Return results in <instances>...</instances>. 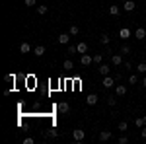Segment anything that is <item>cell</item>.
<instances>
[{
	"label": "cell",
	"mask_w": 146,
	"mask_h": 144,
	"mask_svg": "<svg viewBox=\"0 0 146 144\" xmlns=\"http://www.w3.org/2000/svg\"><path fill=\"white\" fill-rule=\"evenodd\" d=\"M72 138H74V142H82V140L86 138V131H82V129H74V131H72Z\"/></svg>",
	"instance_id": "obj_1"
},
{
	"label": "cell",
	"mask_w": 146,
	"mask_h": 144,
	"mask_svg": "<svg viewBox=\"0 0 146 144\" xmlns=\"http://www.w3.org/2000/svg\"><path fill=\"white\" fill-rule=\"evenodd\" d=\"M80 62H82L84 66H90L92 62H94V56H90L88 53H84V55H80Z\"/></svg>",
	"instance_id": "obj_2"
},
{
	"label": "cell",
	"mask_w": 146,
	"mask_h": 144,
	"mask_svg": "<svg viewBox=\"0 0 146 144\" xmlns=\"http://www.w3.org/2000/svg\"><path fill=\"white\" fill-rule=\"evenodd\" d=\"M101 84H103V88H113V86H115V78H111L107 74V76H103V82H101Z\"/></svg>",
	"instance_id": "obj_3"
},
{
	"label": "cell",
	"mask_w": 146,
	"mask_h": 144,
	"mask_svg": "<svg viewBox=\"0 0 146 144\" xmlns=\"http://www.w3.org/2000/svg\"><path fill=\"white\" fill-rule=\"evenodd\" d=\"M135 8H136L135 0H125V2H123V10H125V12H133Z\"/></svg>",
	"instance_id": "obj_4"
},
{
	"label": "cell",
	"mask_w": 146,
	"mask_h": 144,
	"mask_svg": "<svg viewBox=\"0 0 146 144\" xmlns=\"http://www.w3.org/2000/svg\"><path fill=\"white\" fill-rule=\"evenodd\" d=\"M111 64L113 66H121L123 64V55H117V53L111 55Z\"/></svg>",
	"instance_id": "obj_5"
},
{
	"label": "cell",
	"mask_w": 146,
	"mask_h": 144,
	"mask_svg": "<svg viewBox=\"0 0 146 144\" xmlns=\"http://www.w3.org/2000/svg\"><path fill=\"white\" fill-rule=\"evenodd\" d=\"M115 94H117L119 98L127 96V86H125V84H119V86H115Z\"/></svg>",
	"instance_id": "obj_6"
},
{
	"label": "cell",
	"mask_w": 146,
	"mask_h": 144,
	"mask_svg": "<svg viewBox=\"0 0 146 144\" xmlns=\"http://www.w3.org/2000/svg\"><path fill=\"white\" fill-rule=\"evenodd\" d=\"M56 111H58V113H68V111H70V105H68L66 101H60V103L56 105Z\"/></svg>",
	"instance_id": "obj_7"
},
{
	"label": "cell",
	"mask_w": 146,
	"mask_h": 144,
	"mask_svg": "<svg viewBox=\"0 0 146 144\" xmlns=\"http://www.w3.org/2000/svg\"><path fill=\"white\" fill-rule=\"evenodd\" d=\"M109 70H111V68H109V64H103V62L98 66V72H100L101 76H107V74H109Z\"/></svg>",
	"instance_id": "obj_8"
},
{
	"label": "cell",
	"mask_w": 146,
	"mask_h": 144,
	"mask_svg": "<svg viewBox=\"0 0 146 144\" xmlns=\"http://www.w3.org/2000/svg\"><path fill=\"white\" fill-rule=\"evenodd\" d=\"M131 29H129V27H121V29H119V37H121V39H129V37H131Z\"/></svg>",
	"instance_id": "obj_9"
},
{
	"label": "cell",
	"mask_w": 146,
	"mask_h": 144,
	"mask_svg": "<svg viewBox=\"0 0 146 144\" xmlns=\"http://www.w3.org/2000/svg\"><path fill=\"white\" fill-rule=\"evenodd\" d=\"M98 101H100V98H98V94H90V96L86 98V103H88V105H96Z\"/></svg>",
	"instance_id": "obj_10"
},
{
	"label": "cell",
	"mask_w": 146,
	"mask_h": 144,
	"mask_svg": "<svg viewBox=\"0 0 146 144\" xmlns=\"http://www.w3.org/2000/svg\"><path fill=\"white\" fill-rule=\"evenodd\" d=\"M135 37L138 39V41L144 39V37H146V29H144V27H136V29H135Z\"/></svg>",
	"instance_id": "obj_11"
},
{
	"label": "cell",
	"mask_w": 146,
	"mask_h": 144,
	"mask_svg": "<svg viewBox=\"0 0 146 144\" xmlns=\"http://www.w3.org/2000/svg\"><path fill=\"white\" fill-rule=\"evenodd\" d=\"M70 37H72L70 33H60V35H58V43H60V45H66L68 41H70Z\"/></svg>",
	"instance_id": "obj_12"
},
{
	"label": "cell",
	"mask_w": 146,
	"mask_h": 144,
	"mask_svg": "<svg viewBox=\"0 0 146 144\" xmlns=\"http://www.w3.org/2000/svg\"><path fill=\"white\" fill-rule=\"evenodd\" d=\"M33 55L35 56H43L45 55V47H43V45H37V47L33 49Z\"/></svg>",
	"instance_id": "obj_13"
},
{
	"label": "cell",
	"mask_w": 146,
	"mask_h": 144,
	"mask_svg": "<svg viewBox=\"0 0 146 144\" xmlns=\"http://www.w3.org/2000/svg\"><path fill=\"white\" fill-rule=\"evenodd\" d=\"M20 53H23V55L31 53V45H29V43H22V45H20Z\"/></svg>",
	"instance_id": "obj_14"
},
{
	"label": "cell",
	"mask_w": 146,
	"mask_h": 144,
	"mask_svg": "<svg viewBox=\"0 0 146 144\" xmlns=\"http://www.w3.org/2000/svg\"><path fill=\"white\" fill-rule=\"evenodd\" d=\"M109 138H111V133H109V131H101L100 133V140L101 142H105V140H109Z\"/></svg>",
	"instance_id": "obj_15"
},
{
	"label": "cell",
	"mask_w": 146,
	"mask_h": 144,
	"mask_svg": "<svg viewBox=\"0 0 146 144\" xmlns=\"http://www.w3.org/2000/svg\"><path fill=\"white\" fill-rule=\"evenodd\" d=\"M62 68H64V70H74V62H72L70 58H66V60L62 62Z\"/></svg>",
	"instance_id": "obj_16"
},
{
	"label": "cell",
	"mask_w": 146,
	"mask_h": 144,
	"mask_svg": "<svg viewBox=\"0 0 146 144\" xmlns=\"http://www.w3.org/2000/svg\"><path fill=\"white\" fill-rule=\"evenodd\" d=\"M68 33L72 35V37H76V35L80 33V27L78 25H70V27H68Z\"/></svg>",
	"instance_id": "obj_17"
},
{
	"label": "cell",
	"mask_w": 146,
	"mask_h": 144,
	"mask_svg": "<svg viewBox=\"0 0 146 144\" xmlns=\"http://www.w3.org/2000/svg\"><path fill=\"white\" fill-rule=\"evenodd\" d=\"M109 14H111V16H119V14H121V8L113 4V6H109Z\"/></svg>",
	"instance_id": "obj_18"
},
{
	"label": "cell",
	"mask_w": 146,
	"mask_h": 144,
	"mask_svg": "<svg viewBox=\"0 0 146 144\" xmlns=\"http://www.w3.org/2000/svg\"><path fill=\"white\" fill-rule=\"evenodd\" d=\"M76 47H78V53H80V55H84V53H88V45H86V43H78Z\"/></svg>",
	"instance_id": "obj_19"
},
{
	"label": "cell",
	"mask_w": 146,
	"mask_h": 144,
	"mask_svg": "<svg viewBox=\"0 0 146 144\" xmlns=\"http://www.w3.org/2000/svg\"><path fill=\"white\" fill-rule=\"evenodd\" d=\"M109 41H111V37H109L107 33H103V35L100 37V43H101V45H109Z\"/></svg>",
	"instance_id": "obj_20"
},
{
	"label": "cell",
	"mask_w": 146,
	"mask_h": 144,
	"mask_svg": "<svg viewBox=\"0 0 146 144\" xmlns=\"http://www.w3.org/2000/svg\"><path fill=\"white\" fill-rule=\"evenodd\" d=\"M136 72L146 74V62H138V64H136Z\"/></svg>",
	"instance_id": "obj_21"
},
{
	"label": "cell",
	"mask_w": 146,
	"mask_h": 144,
	"mask_svg": "<svg viewBox=\"0 0 146 144\" xmlns=\"http://www.w3.org/2000/svg\"><path fill=\"white\" fill-rule=\"evenodd\" d=\"M135 127H136V129H142V127H144V117H138V119H135Z\"/></svg>",
	"instance_id": "obj_22"
},
{
	"label": "cell",
	"mask_w": 146,
	"mask_h": 144,
	"mask_svg": "<svg viewBox=\"0 0 146 144\" xmlns=\"http://www.w3.org/2000/svg\"><path fill=\"white\" fill-rule=\"evenodd\" d=\"M127 129H129V123L127 121H119V131L123 133V131H127Z\"/></svg>",
	"instance_id": "obj_23"
},
{
	"label": "cell",
	"mask_w": 146,
	"mask_h": 144,
	"mask_svg": "<svg viewBox=\"0 0 146 144\" xmlns=\"http://www.w3.org/2000/svg\"><path fill=\"white\" fill-rule=\"evenodd\" d=\"M66 53H68V55H74V53H78V47H74V45H68Z\"/></svg>",
	"instance_id": "obj_24"
},
{
	"label": "cell",
	"mask_w": 146,
	"mask_h": 144,
	"mask_svg": "<svg viewBox=\"0 0 146 144\" xmlns=\"http://www.w3.org/2000/svg\"><path fill=\"white\" fill-rule=\"evenodd\" d=\"M101 60H103V55H101V53L94 55V62H96V64H101Z\"/></svg>",
	"instance_id": "obj_25"
},
{
	"label": "cell",
	"mask_w": 146,
	"mask_h": 144,
	"mask_svg": "<svg viewBox=\"0 0 146 144\" xmlns=\"http://www.w3.org/2000/svg\"><path fill=\"white\" fill-rule=\"evenodd\" d=\"M129 84H138V76H136V74H131V76H129Z\"/></svg>",
	"instance_id": "obj_26"
},
{
	"label": "cell",
	"mask_w": 146,
	"mask_h": 144,
	"mask_svg": "<svg viewBox=\"0 0 146 144\" xmlns=\"http://www.w3.org/2000/svg\"><path fill=\"white\" fill-rule=\"evenodd\" d=\"M107 105H109V107H115V105H117V100H115L113 96H109V98H107Z\"/></svg>",
	"instance_id": "obj_27"
},
{
	"label": "cell",
	"mask_w": 146,
	"mask_h": 144,
	"mask_svg": "<svg viewBox=\"0 0 146 144\" xmlns=\"http://www.w3.org/2000/svg\"><path fill=\"white\" fill-rule=\"evenodd\" d=\"M129 53H131V47L129 45H123L121 47V55H129Z\"/></svg>",
	"instance_id": "obj_28"
},
{
	"label": "cell",
	"mask_w": 146,
	"mask_h": 144,
	"mask_svg": "<svg viewBox=\"0 0 146 144\" xmlns=\"http://www.w3.org/2000/svg\"><path fill=\"white\" fill-rule=\"evenodd\" d=\"M47 10H49L47 6H37V14H41V16H43V14H47Z\"/></svg>",
	"instance_id": "obj_29"
},
{
	"label": "cell",
	"mask_w": 146,
	"mask_h": 144,
	"mask_svg": "<svg viewBox=\"0 0 146 144\" xmlns=\"http://www.w3.org/2000/svg\"><path fill=\"white\" fill-rule=\"evenodd\" d=\"M47 136H49V138H56V136H58V133H56L55 129H51V131L47 133Z\"/></svg>",
	"instance_id": "obj_30"
},
{
	"label": "cell",
	"mask_w": 146,
	"mask_h": 144,
	"mask_svg": "<svg viewBox=\"0 0 146 144\" xmlns=\"http://www.w3.org/2000/svg\"><path fill=\"white\" fill-rule=\"evenodd\" d=\"M4 80H6V82H14V80H16V76H14V74H6V76H4Z\"/></svg>",
	"instance_id": "obj_31"
},
{
	"label": "cell",
	"mask_w": 146,
	"mask_h": 144,
	"mask_svg": "<svg viewBox=\"0 0 146 144\" xmlns=\"http://www.w3.org/2000/svg\"><path fill=\"white\" fill-rule=\"evenodd\" d=\"M35 140L33 138H31V136H27V138H23V144H33Z\"/></svg>",
	"instance_id": "obj_32"
},
{
	"label": "cell",
	"mask_w": 146,
	"mask_h": 144,
	"mask_svg": "<svg viewBox=\"0 0 146 144\" xmlns=\"http://www.w3.org/2000/svg\"><path fill=\"white\" fill-rule=\"evenodd\" d=\"M25 6H35V0H23Z\"/></svg>",
	"instance_id": "obj_33"
},
{
	"label": "cell",
	"mask_w": 146,
	"mask_h": 144,
	"mask_svg": "<svg viewBox=\"0 0 146 144\" xmlns=\"http://www.w3.org/2000/svg\"><path fill=\"white\" fill-rule=\"evenodd\" d=\"M123 66H125V70H133V64L131 62H123Z\"/></svg>",
	"instance_id": "obj_34"
},
{
	"label": "cell",
	"mask_w": 146,
	"mask_h": 144,
	"mask_svg": "<svg viewBox=\"0 0 146 144\" xmlns=\"http://www.w3.org/2000/svg\"><path fill=\"white\" fill-rule=\"evenodd\" d=\"M129 142V138H127V136H121V138H119V144H127Z\"/></svg>",
	"instance_id": "obj_35"
},
{
	"label": "cell",
	"mask_w": 146,
	"mask_h": 144,
	"mask_svg": "<svg viewBox=\"0 0 146 144\" xmlns=\"http://www.w3.org/2000/svg\"><path fill=\"white\" fill-rule=\"evenodd\" d=\"M140 136H142V138H146V125L140 129Z\"/></svg>",
	"instance_id": "obj_36"
},
{
	"label": "cell",
	"mask_w": 146,
	"mask_h": 144,
	"mask_svg": "<svg viewBox=\"0 0 146 144\" xmlns=\"http://www.w3.org/2000/svg\"><path fill=\"white\" fill-rule=\"evenodd\" d=\"M142 86H144V88H146V76H144V80H142Z\"/></svg>",
	"instance_id": "obj_37"
},
{
	"label": "cell",
	"mask_w": 146,
	"mask_h": 144,
	"mask_svg": "<svg viewBox=\"0 0 146 144\" xmlns=\"http://www.w3.org/2000/svg\"><path fill=\"white\" fill-rule=\"evenodd\" d=\"M121 2H125V0H121Z\"/></svg>",
	"instance_id": "obj_38"
}]
</instances>
